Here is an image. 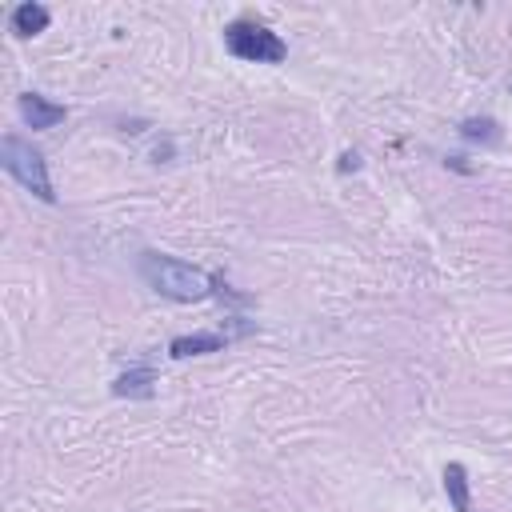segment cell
Here are the masks:
<instances>
[{
	"instance_id": "obj_9",
	"label": "cell",
	"mask_w": 512,
	"mask_h": 512,
	"mask_svg": "<svg viewBox=\"0 0 512 512\" xmlns=\"http://www.w3.org/2000/svg\"><path fill=\"white\" fill-rule=\"evenodd\" d=\"M460 136H464V140H484V144H496V140H500V124H496L492 116H468V120L460 124Z\"/></svg>"
},
{
	"instance_id": "obj_3",
	"label": "cell",
	"mask_w": 512,
	"mask_h": 512,
	"mask_svg": "<svg viewBox=\"0 0 512 512\" xmlns=\"http://www.w3.org/2000/svg\"><path fill=\"white\" fill-rule=\"evenodd\" d=\"M224 48L248 64H280L288 56V44L268 24H256V20H232L224 28Z\"/></svg>"
},
{
	"instance_id": "obj_5",
	"label": "cell",
	"mask_w": 512,
	"mask_h": 512,
	"mask_svg": "<svg viewBox=\"0 0 512 512\" xmlns=\"http://www.w3.org/2000/svg\"><path fill=\"white\" fill-rule=\"evenodd\" d=\"M112 392H116V396H128V400H148V396L156 392V372H152L148 364L128 368V372H120V376H116Z\"/></svg>"
},
{
	"instance_id": "obj_1",
	"label": "cell",
	"mask_w": 512,
	"mask_h": 512,
	"mask_svg": "<svg viewBox=\"0 0 512 512\" xmlns=\"http://www.w3.org/2000/svg\"><path fill=\"white\" fill-rule=\"evenodd\" d=\"M136 264H140L144 284H148L152 292L176 300V304H196V300L212 296V284H216V280H212L208 272H200L196 264H184V260L164 256V252H140Z\"/></svg>"
},
{
	"instance_id": "obj_7",
	"label": "cell",
	"mask_w": 512,
	"mask_h": 512,
	"mask_svg": "<svg viewBox=\"0 0 512 512\" xmlns=\"http://www.w3.org/2000/svg\"><path fill=\"white\" fill-rule=\"evenodd\" d=\"M224 348V336L216 332H192V336H176L168 344V356L172 360H184V356H204V352H220Z\"/></svg>"
},
{
	"instance_id": "obj_2",
	"label": "cell",
	"mask_w": 512,
	"mask_h": 512,
	"mask_svg": "<svg viewBox=\"0 0 512 512\" xmlns=\"http://www.w3.org/2000/svg\"><path fill=\"white\" fill-rule=\"evenodd\" d=\"M0 164H4V172L24 188V192H32L36 200H44V204H52L56 200V192H52V180H48V164H44V152L40 148H32V140H24V136H4L0 140Z\"/></svg>"
},
{
	"instance_id": "obj_10",
	"label": "cell",
	"mask_w": 512,
	"mask_h": 512,
	"mask_svg": "<svg viewBox=\"0 0 512 512\" xmlns=\"http://www.w3.org/2000/svg\"><path fill=\"white\" fill-rule=\"evenodd\" d=\"M356 164H360L356 152H344V156H340V172H348V168H356Z\"/></svg>"
},
{
	"instance_id": "obj_8",
	"label": "cell",
	"mask_w": 512,
	"mask_h": 512,
	"mask_svg": "<svg viewBox=\"0 0 512 512\" xmlns=\"http://www.w3.org/2000/svg\"><path fill=\"white\" fill-rule=\"evenodd\" d=\"M444 492L452 500V512H472V492H468V468L464 464H444Z\"/></svg>"
},
{
	"instance_id": "obj_4",
	"label": "cell",
	"mask_w": 512,
	"mask_h": 512,
	"mask_svg": "<svg viewBox=\"0 0 512 512\" xmlns=\"http://www.w3.org/2000/svg\"><path fill=\"white\" fill-rule=\"evenodd\" d=\"M20 116H24V124H28L32 132H44V128H56L68 112H64V104L44 100L40 92H20Z\"/></svg>"
},
{
	"instance_id": "obj_6",
	"label": "cell",
	"mask_w": 512,
	"mask_h": 512,
	"mask_svg": "<svg viewBox=\"0 0 512 512\" xmlns=\"http://www.w3.org/2000/svg\"><path fill=\"white\" fill-rule=\"evenodd\" d=\"M48 20H52V12L44 4H36V0H24V4L12 8V32L24 36V40L28 36H40L48 28Z\"/></svg>"
}]
</instances>
